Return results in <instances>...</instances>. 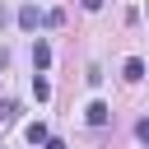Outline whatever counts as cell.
Masks as SVG:
<instances>
[{
  "label": "cell",
  "mask_w": 149,
  "mask_h": 149,
  "mask_svg": "<svg viewBox=\"0 0 149 149\" xmlns=\"http://www.w3.org/2000/svg\"><path fill=\"white\" fill-rule=\"evenodd\" d=\"M33 98H37V102H47V98H51V84H47L42 74H33Z\"/></svg>",
  "instance_id": "cell-5"
},
{
  "label": "cell",
  "mask_w": 149,
  "mask_h": 149,
  "mask_svg": "<svg viewBox=\"0 0 149 149\" xmlns=\"http://www.w3.org/2000/svg\"><path fill=\"white\" fill-rule=\"evenodd\" d=\"M121 74H126L130 84H135V79H144V61H140V56H130V61L121 65Z\"/></svg>",
  "instance_id": "cell-4"
},
{
  "label": "cell",
  "mask_w": 149,
  "mask_h": 149,
  "mask_svg": "<svg viewBox=\"0 0 149 149\" xmlns=\"http://www.w3.org/2000/svg\"><path fill=\"white\" fill-rule=\"evenodd\" d=\"M42 23H47V28H61V23H65V14H61V9H47V14H42Z\"/></svg>",
  "instance_id": "cell-8"
},
{
  "label": "cell",
  "mask_w": 149,
  "mask_h": 149,
  "mask_svg": "<svg viewBox=\"0 0 149 149\" xmlns=\"http://www.w3.org/2000/svg\"><path fill=\"white\" fill-rule=\"evenodd\" d=\"M33 65H37V70L51 65V47H47V42H33Z\"/></svg>",
  "instance_id": "cell-3"
},
{
  "label": "cell",
  "mask_w": 149,
  "mask_h": 149,
  "mask_svg": "<svg viewBox=\"0 0 149 149\" xmlns=\"http://www.w3.org/2000/svg\"><path fill=\"white\" fill-rule=\"evenodd\" d=\"M135 140H140V144H149V116H144V121L135 126Z\"/></svg>",
  "instance_id": "cell-9"
},
{
  "label": "cell",
  "mask_w": 149,
  "mask_h": 149,
  "mask_svg": "<svg viewBox=\"0 0 149 149\" xmlns=\"http://www.w3.org/2000/svg\"><path fill=\"white\" fill-rule=\"evenodd\" d=\"M23 135H28V144H42V140H47V121H33Z\"/></svg>",
  "instance_id": "cell-6"
},
{
  "label": "cell",
  "mask_w": 149,
  "mask_h": 149,
  "mask_svg": "<svg viewBox=\"0 0 149 149\" xmlns=\"http://www.w3.org/2000/svg\"><path fill=\"white\" fill-rule=\"evenodd\" d=\"M42 149H65V140H51V135H47V140H42Z\"/></svg>",
  "instance_id": "cell-10"
},
{
  "label": "cell",
  "mask_w": 149,
  "mask_h": 149,
  "mask_svg": "<svg viewBox=\"0 0 149 149\" xmlns=\"http://www.w3.org/2000/svg\"><path fill=\"white\" fill-rule=\"evenodd\" d=\"M84 9H102V0H84Z\"/></svg>",
  "instance_id": "cell-11"
},
{
  "label": "cell",
  "mask_w": 149,
  "mask_h": 149,
  "mask_svg": "<svg viewBox=\"0 0 149 149\" xmlns=\"http://www.w3.org/2000/svg\"><path fill=\"white\" fill-rule=\"evenodd\" d=\"M107 116H112V107H107V102H98V98L84 107V121H88V126H107Z\"/></svg>",
  "instance_id": "cell-1"
},
{
  "label": "cell",
  "mask_w": 149,
  "mask_h": 149,
  "mask_svg": "<svg viewBox=\"0 0 149 149\" xmlns=\"http://www.w3.org/2000/svg\"><path fill=\"white\" fill-rule=\"evenodd\" d=\"M0 121H19V102H14V98L0 102Z\"/></svg>",
  "instance_id": "cell-7"
},
{
  "label": "cell",
  "mask_w": 149,
  "mask_h": 149,
  "mask_svg": "<svg viewBox=\"0 0 149 149\" xmlns=\"http://www.w3.org/2000/svg\"><path fill=\"white\" fill-rule=\"evenodd\" d=\"M37 23H42V9H37V5H23V9H19V28H23V33H33Z\"/></svg>",
  "instance_id": "cell-2"
}]
</instances>
